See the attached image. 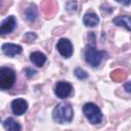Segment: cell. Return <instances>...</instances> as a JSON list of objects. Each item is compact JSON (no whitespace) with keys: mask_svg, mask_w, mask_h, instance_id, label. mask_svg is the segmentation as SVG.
<instances>
[{"mask_svg":"<svg viewBox=\"0 0 131 131\" xmlns=\"http://www.w3.org/2000/svg\"><path fill=\"white\" fill-rule=\"evenodd\" d=\"M25 74H26V76H27L28 78H32V77L36 74V71L33 70V69H31V68H26V70H25Z\"/></svg>","mask_w":131,"mask_h":131,"instance_id":"obj_20","label":"cell"},{"mask_svg":"<svg viewBox=\"0 0 131 131\" xmlns=\"http://www.w3.org/2000/svg\"><path fill=\"white\" fill-rule=\"evenodd\" d=\"M66 9L70 12H73V11H76L77 9V1L76 0H69L66 4Z\"/></svg>","mask_w":131,"mask_h":131,"instance_id":"obj_18","label":"cell"},{"mask_svg":"<svg viewBox=\"0 0 131 131\" xmlns=\"http://www.w3.org/2000/svg\"><path fill=\"white\" fill-rule=\"evenodd\" d=\"M116 1L119 2V3H122V4H124V5H129L131 0H116Z\"/></svg>","mask_w":131,"mask_h":131,"instance_id":"obj_21","label":"cell"},{"mask_svg":"<svg viewBox=\"0 0 131 131\" xmlns=\"http://www.w3.org/2000/svg\"><path fill=\"white\" fill-rule=\"evenodd\" d=\"M25 15L29 21H34L38 16V9H37L36 5L31 4L29 7H27L25 10Z\"/></svg>","mask_w":131,"mask_h":131,"instance_id":"obj_14","label":"cell"},{"mask_svg":"<svg viewBox=\"0 0 131 131\" xmlns=\"http://www.w3.org/2000/svg\"><path fill=\"white\" fill-rule=\"evenodd\" d=\"M16 27V19L13 15L7 16L5 19H3L0 24V36L7 35L11 33Z\"/></svg>","mask_w":131,"mask_h":131,"instance_id":"obj_7","label":"cell"},{"mask_svg":"<svg viewBox=\"0 0 131 131\" xmlns=\"http://www.w3.org/2000/svg\"><path fill=\"white\" fill-rule=\"evenodd\" d=\"M129 86H130V82H126V83H125V84H124V87H125V88H126V91H127V92H128V93H129V92H130V90H131V89H130V87H129Z\"/></svg>","mask_w":131,"mask_h":131,"instance_id":"obj_22","label":"cell"},{"mask_svg":"<svg viewBox=\"0 0 131 131\" xmlns=\"http://www.w3.org/2000/svg\"><path fill=\"white\" fill-rule=\"evenodd\" d=\"M113 23L116 25V26H119V27H125L127 31H130L131 30V20H130V16L129 15H119L117 17H115L113 19Z\"/></svg>","mask_w":131,"mask_h":131,"instance_id":"obj_12","label":"cell"},{"mask_svg":"<svg viewBox=\"0 0 131 131\" xmlns=\"http://www.w3.org/2000/svg\"><path fill=\"white\" fill-rule=\"evenodd\" d=\"M4 129L8 131H19L21 130V126L13 119V118H7L3 123Z\"/></svg>","mask_w":131,"mask_h":131,"instance_id":"obj_13","label":"cell"},{"mask_svg":"<svg viewBox=\"0 0 131 131\" xmlns=\"http://www.w3.org/2000/svg\"><path fill=\"white\" fill-rule=\"evenodd\" d=\"M36 38H37V35L34 34V33H32V32H28V33L25 35V40L28 41V42L33 41V40H35Z\"/></svg>","mask_w":131,"mask_h":131,"instance_id":"obj_19","label":"cell"},{"mask_svg":"<svg viewBox=\"0 0 131 131\" xmlns=\"http://www.w3.org/2000/svg\"><path fill=\"white\" fill-rule=\"evenodd\" d=\"M83 114L87 118V120L93 125H97L102 121V113L100 108L93 102H87L84 104Z\"/></svg>","mask_w":131,"mask_h":131,"instance_id":"obj_3","label":"cell"},{"mask_svg":"<svg viewBox=\"0 0 131 131\" xmlns=\"http://www.w3.org/2000/svg\"><path fill=\"white\" fill-rule=\"evenodd\" d=\"M73 87L69 82L66 81H59L55 84L54 93L58 98H67L72 93Z\"/></svg>","mask_w":131,"mask_h":131,"instance_id":"obj_5","label":"cell"},{"mask_svg":"<svg viewBox=\"0 0 131 131\" xmlns=\"http://www.w3.org/2000/svg\"><path fill=\"white\" fill-rule=\"evenodd\" d=\"M56 48L60 53V55L66 58L71 57L73 54V45L69 39H66V38L59 39L56 44Z\"/></svg>","mask_w":131,"mask_h":131,"instance_id":"obj_6","label":"cell"},{"mask_svg":"<svg viewBox=\"0 0 131 131\" xmlns=\"http://www.w3.org/2000/svg\"><path fill=\"white\" fill-rule=\"evenodd\" d=\"M15 72L11 68H0V89L8 90L15 83Z\"/></svg>","mask_w":131,"mask_h":131,"instance_id":"obj_4","label":"cell"},{"mask_svg":"<svg viewBox=\"0 0 131 131\" xmlns=\"http://www.w3.org/2000/svg\"><path fill=\"white\" fill-rule=\"evenodd\" d=\"M73 107L69 102H59L58 104H56L52 112L53 120L59 124L70 123L73 120Z\"/></svg>","mask_w":131,"mask_h":131,"instance_id":"obj_1","label":"cell"},{"mask_svg":"<svg viewBox=\"0 0 131 131\" xmlns=\"http://www.w3.org/2000/svg\"><path fill=\"white\" fill-rule=\"evenodd\" d=\"M3 53L7 56H15L17 54H20L23 52V47L17 44H12V43H4L1 47Z\"/></svg>","mask_w":131,"mask_h":131,"instance_id":"obj_9","label":"cell"},{"mask_svg":"<svg viewBox=\"0 0 131 131\" xmlns=\"http://www.w3.org/2000/svg\"><path fill=\"white\" fill-rule=\"evenodd\" d=\"M12 113L16 116H21L28 110V102L24 98H15L11 101Z\"/></svg>","mask_w":131,"mask_h":131,"instance_id":"obj_8","label":"cell"},{"mask_svg":"<svg viewBox=\"0 0 131 131\" xmlns=\"http://www.w3.org/2000/svg\"><path fill=\"white\" fill-rule=\"evenodd\" d=\"M84 56H85V60L87 63H89L93 68H96L107 56V54L104 51L97 50L94 45H88L85 50Z\"/></svg>","mask_w":131,"mask_h":131,"instance_id":"obj_2","label":"cell"},{"mask_svg":"<svg viewBox=\"0 0 131 131\" xmlns=\"http://www.w3.org/2000/svg\"><path fill=\"white\" fill-rule=\"evenodd\" d=\"M0 121H1V119H0Z\"/></svg>","mask_w":131,"mask_h":131,"instance_id":"obj_23","label":"cell"},{"mask_svg":"<svg viewBox=\"0 0 131 131\" xmlns=\"http://www.w3.org/2000/svg\"><path fill=\"white\" fill-rule=\"evenodd\" d=\"M74 74H75V76H76L79 80H85V79L88 78V74H87V72L84 71V70L81 69V68H77V69H75Z\"/></svg>","mask_w":131,"mask_h":131,"instance_id":"obj_17","label":"cell"},{"mask_svg":"<svg viewBox=\"0 0 131 131\" xmlns=\"http://www.w3.org/2000/svg\"><path fill=\"white\" fill-rule=\"evenodd\" d=\"M83 23L86 27H90L93 28L96 25H98L99 23V17L97 16V14L93 11H88L84 14L83 16Z\"/></svg>","mask_w":131,"mask_h":131,"instance_id":"obj_10","label":"cell"},{"mask_svg":"<svg viewBox=\"0 0 131 131\" xmlns=\"http://www.w3.org/2000/svg\"><path fill=\"white\" fill-rule=\"evenodd\" d=\"M127 77L126 75V72L123 71V70H116L112 73V79L115 80V81H123L125 78Z\"/></svg>","mask_w":131,"mask_h":131,"instance_id":"obj_16","label":"cell"},{"mask_svg":"<svg viewBox=\"0 0 131 131\" xmlns=\"http://www.w3.org/2000/svg\"><path fill=\"white\" fill-rule=\"evenodd\" d=\"M42 7H43V11L46 15H51L52 13H54L55 11V2L53 0H44L42 3Z\"/></svg>","mask_w":131,"mask_h":131,"instance_id":"obj_15","label":"cell"},{"mask_svg":"<svg viewBox=\"0 0 131 131\" xmlns=\"http://www.w3.org/2000/svg\"><path fill=\"white\" fill-rule=\"evenodd\" d=\"M46 59H47L46 55L40 51H35L30 55V60L38 68H42L46 62Z\"/></svg>","mask_w":131,"mask_h":131,"instance_id":"obj_11","label":"cell"}]
</instances>
